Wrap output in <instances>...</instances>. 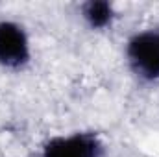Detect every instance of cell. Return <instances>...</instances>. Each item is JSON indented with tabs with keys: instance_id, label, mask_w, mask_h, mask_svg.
Listing matches in <instances>:
<instances>
[{
	"instance_id": "obj_4",
	"label": "cell",
	"mask_w": 159,
	"mask_h": 157,
	"mask_svg": "<svg viewBox=\"0 0 159 157\" xmlns=\"http://www.w3.org/2000/svg\"><path fill=\"white\" fill-rule=\"evenodd\" d=\"M80 15L85 26L93 32H106L117 20V7L107 0H89L80 6Z\"/></svg>"
},
{
	"instance_id": "obj_2",
	"label": "cell",
	"mask_w": 159,
	"mask_h": 157,
	"mask_svg": "<svg viewBox=\"0 0 159 157\" xmlns=\"http://www.w3.org/2000/svg\"><path fill=\"white\" fill-rule=\"evenodd\" d=\"M32 41L26 28L11 19H0V67L6 70H24L32 63Z\"/></svg>"
},
{
	"instance_id": "obj_3",
	"label": "cell",
	"mask_w": 159,
	"mask_h": 157,
	"mask_svg": "<svg viewBox=\"0 0 159 157\" xmlns=\"http://www.w3.org/2000/svg\"><path fill=\"white\" fill-rule=\"evenodd\" d=\"M41 157H106V144L94 131H72L50 137Z\"/></svg>"
},
{
	"instance_id": "obj_1",
	"label": "cell",
	"mask_w": 159,
	"mask_h": 157,
	"mask_svg": "<svg viewBox=\"0 0 159 157\" xmlns=\"http://www.w3.org/2000/svg\"><path fill=\"white\" fill-rule=\"evenodd\" d=\"M126 61L133 76L144 83L159 81V32L143 30L126 43Z\"/></svg>"
},
{
	"instance_id": "obj_5",
	"label": "cell",
	"mask_w": 159,
	"mask_h": 157,
	"mask_svg": "<svg viewBox=\"0 0 159 157\" xmlns=\"http://www.w3.org/2000/svg\"><path fill=\"white\" fill-rule=\"evenodd\" d=\"M157 32H159V28H157Z\"/></svg>"
}]
</instances>
